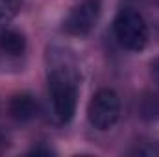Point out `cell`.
Wrapping results in <instances>:
<instances>
[{"instance_id": "obj_1", "label": "cell", "mask_w": 159, "mask_h": 157, "mask_svg": "<svg viewBox=\"0 0 159 157\" xmlns=\"http://www.w3.org/2000/svg\"><path fill=\"white\" fill-rule=\"evenodd\" d=\"M48 63V100L50 113L56 124H69L78 104L80 72L74 56L63 46H50Z\"/></svg>"}, {"instance_id": "obj_5", "label": "cell", "mask_w": 159, "mask_h": 157, "mask_svg": "<svg viewBox=\"0 0 159 157\" xmlns=\"http://www.w3.org/2000/svg\"><path fill=\"white\" fill-rule=\"evenodd\" d=\"M7 111H9V117L13 118L15 122H30L37 117L39 113V104L37 100L28 94V92H20V94H15L11 100H9V105H7Z\"/></svg>"}, {"instance_id": "obj_4", "label": "cell", "mask_w": 159, "mask_h": 157, "mask_svg": "<svg viewBox=\"0 0 159 157\" xmlns=\"http://www.w3.org/2000/svg\"><path fill=\"white\" fill-rule=\"evenodd\" d=\"M100 17V0H83L76 4L63 20V30L69 35L85 37L89 35Z\"/></svg>"}, {"instance_id": "obj_8", "label": "cell", "mask_w": 159, "mask_h": 157, "mask_svg": "<svg viewBox=\"0 0 159 157\" xmlns=\"http://www.w3.org/2000/svg\"><path fill=\"white\" fill-rule=\"evenodd\" d=\"M152 74H154V78H156V81L159 83V57L152 63Z\"/></svg>"}, {"instance_id": "obj_6", "label": "cell", "mask_w": 159, "mask_h": 157, "mask_svg": "<svg viewBox=\"0 0 159 157\" xmlns=\"http://www.w3.org/2000/svg\"><path fill=\"white\" fill-rule=\"evenodd\" d=\"M26 50V37L19 30H0V52L7 56H22Z\"/></svg>"}, {"instance_id": "obj_7", "label": "cell", "mask_w": 159, "mask_h": 157, "mask_svg": "<svg viewBox=\"0 0 159 157\" xmlns=\"http://www.w3.org/2000/svg\"><path fill=\"white\" fill-rule=\"evenodd\" d=\"M22 7V0H0V26L13 20Z\"/></svg>"}, {"instance_id": "obj_2", "label": "cell", "mask_w": 159, "mask_h": 157, "mask_svg": "<svg viewBox=\"0 0 159 157\" xmlns=\"http://www.w3.org/2000/svg\"><path fill=\"white\" fill-rule=\"evenodd\" d=\"M113 32L119 44L129 52H141L148 43L146 20L139 11L131 7H124L119 11L113 22Z\"/></svg>"}, {"instance_id": "obj_3", "label": "cell", "mask_w": 159, "mask_h": 157, "mask_svg": "<svg viewBox=\"0 0 159 157\" xmlns=\"http://www.w3.org/2000/svg\"><path fill=\"white\" fill-rule=\"evenodd\" d=\"M87 117L93 128L100 131L111 129L120 117L119 94L113 89H100L98 92H94L87 107Z\"/></svg>"}]
</instances>
